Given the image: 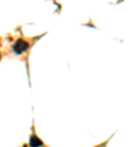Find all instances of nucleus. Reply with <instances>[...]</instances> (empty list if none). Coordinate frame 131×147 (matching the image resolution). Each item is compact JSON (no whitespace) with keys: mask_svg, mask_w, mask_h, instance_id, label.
Instances as JSON below:
<instances>
[{"mask_svg":"<svg viewBox=\"0 0 131 147\" xmlns=\"http://www.w3.org/2000/svg\"><path fill=\"white\" fill-rule=\"evenodd\" d=\"M28 47H29V45H28L26 41L18 40L17 42L15 43V46H13V50H15V53H17V54H21L25 50H28Z\"/></svg>","mask_w":131,"mask_h":147,"instance_id":"nucleus-1","label":"nucleus"},{"mask_svg":"<svg viewBox=\"0 0 131 147\" xmlns=\"http://www.w3.org/2000/svg\"><path fill=\"white\" fill-rule=\"evenodd\" d=\"M40 146H42V141H40L36 135H33L30 138V147H40Z\"/></svg>","mask_w":131,"mask_h":147,"instance_id":"nucleus-2","label":"nucleus"}]
</instances>
